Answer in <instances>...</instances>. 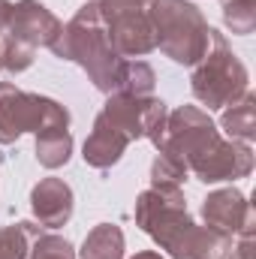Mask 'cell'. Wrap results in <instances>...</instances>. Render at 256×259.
<instances>
[{
	"instance_id": "obj_1",
	"label": "cell",
	"mask_w": 256,
	"mask_h": 259,
	"mask_svg": "<svg viewBox=\"0 0 256 259\" xmlns=\"http://www.w3.org/2000/svg\"><path fill=\"white\" fill-rule=\"evenodd\" d=\"M52 52L64 61H75L103 94H118L127 61L115 52L97 3H84L75 12V18L55 39Z\"/></svg>"
},
{
	"instance_id": "obj_2",
	"label": "cell",
	"mask_w": 256,
	"mask_h": 259,
	"mask_svg": "<svg viewBox=\"0 0 256 259\" xmlns=\"http://www.w3.org/2000/svg\"><path fill=\"white\" fill-rule=\"evenodd\" d=\"M148 15L154 24L157 46L175 64H199L214 42V30L208 27L205 15L184 0H151Z\"/></svg>"
},
{
	"instance_id": "obj_3",
	"label": "cell",
	"mask_w": 256,
	"mask_h": 259,
	"mask_svg": "<svg viewBox=\"0 0 256 259\" xmlns=\"http://www.w3.org/2000/svg\"><path fill=\"white\" fill-rule=\"evenodd\" d=\"M64 24L36 0H21L12 3L9 24L3 30V46H0V64L9 72H24L33 64V52L39 46H55L61 36Z\"/></svg>"
},
{
	"instance_id": "obj_4",
	"label": "cell",
	"mask_w": 256,
	"mask_h": 259,
	"mask_svg": "<svg viewBox=\"0 0 256 259\" xmlns=\"http://www.w3.org/2000/svg\"><path fill=\"white\" fill-rule=\"evenodd\" d=\"M190 88H193V97L199 103H205L208 109L232 106L247 94V69L226 49V42H223V36L217 30H214L211 52L199 61L196 72H193Z\"/></svg>"
},
{
	"instance_id": "obj_5",
	"label": "cell",
	"mask_w": 256,
	"mask_h": 259,
	"mask_svg": "<svg viewBox=\"0 0 256 259\" xmlns=\"http://www.w3.org/2000/svg\"><path fill=\"white\" fill-rule=\"evenodd\" d=\"M55 127H69V115L61 103L18 91L15 84H0V145L15 142L21 133H42Z\"/></svg>"
},
{
	"instance_id": "obj_6",
	"label": "cell",
	"mask_w": 256,
	"mask_h": 259,
	"mask_svg": "<svg viewBox=\"0 0 256 259\" xmlns=\"http://www.w3.org/2000/svg\"><path fill=\"white\" fill-rule=\"evenodd\" d=\"M217 139H220V130L214 127V121L202 109L181 106L178 112L166 115V124L157 133L154 145L160 148V157H169L184 169H190L193 160L205 154Z\"/></svg>"
},
{
	"instance_id": "obj_7",
	"label": "cell",
	"mask_w": 256,
	"mask_h": 259,
	"mask_svg": "<svg viewBox=\"0 0 256 259\" xmlns=\"http://www.w3.org/2000/svg\"><path fill=\"white\" fill-rule=\"evenodd\" d=\"M148 3L151 0H100L97 3L106 21L109 39L121 58H139L157 49Z\"/></svg>"
},
{
	"instance_id": "obj_8",
	"label": "cell",
	"mask_w": 256,
	"mask_h": 259,
	"mask_svg": "<svg viewBox=\"0 0 256 259\" xmlns=\"http://www.w3.org/2000/svg\"><path fill=\"white\" fill-rule=\"evenodd\" d=\"M136 223L163 247L172 250L178 244V238L193 226L190 214H187V202L181 190H145L136 202Z\"/></svg>"
},
{
	"instance_id": "obj_9",
	"label": "cell",
	"mask_w": 256,
	"mask_h": 259,
	"mask_svg": "<svg viewBox=\"0 0 256 259\" xmlns=\"http://www.w3.org/2000/svg\"><path fill=\"white\" fill-rule=\"evenodd\" d=\"M103 115H109V121L115 127H121L127 133V139H157V133L166 124V106L163 100L154 97H130V94H115Z\"/></svg>"
},
{
	"instance_id": "obj_10",
	"label": "cell",
	"mask_w": 256,
	"mask_h": 259,
	"mask_svg": "<svg viewBox=\"0 0 256 259\" xmlns=\"http://www.w3.org/2000/svg\"><path fill=\"white\" fill-rule=\"evenodd\" d=\"M253 169V154L247 145L235 142V139H217L205 154H199L190 163V169L199 181L205 184H217V181H235V178H244L250 175Z\"/></svg>"
},
{
	"instance_id": "obj_11",
	"label": "cell",
	"mask_w": 256,
	"mask_h": 259,
	"mask_svg": "<svg viewBox=\"0 0 256 259\" xmlns=\"http://www.w3.org/2000/svg\"><path fill=\"white\" fill-rule=\"evenodd\" d=\"M202 217L211 229L223 235H253V205L238 190H217L205 199Z\"/></svg>"
},
{
	"instance_id": "obj_12",
	"label": "cell",
	"mask_w": 256,
	"mask_h": 259,
	"mask_svg": "<svg viewBox=\"0 0 256 259\" xmlns=\"http://www.w3.org/2000/svg\"><path fill=\"white\" fill-rule=\"evenodd\" d=\"M127 145H130L127 133L121 127H115L109 121V115L100 112L97 121H94L91 136H88V142H84V163L94 166V169H109L112 163L121 160V154L127 151Z\"/></svg>"
},
{
	"instance_id": "obj_13",
	"label": "cell",
	"mask_w": 256,
	"mask_h": 259,
	"mask_svg": "<svg viewBox=\"0 0 256 259\" xmlns=\"http://www.w3.org/2000/svg\"><path fill=\"white\" fill-rule=\"evenodd\" d=\"M30 205H33V214L42 226L49 229H58L64 226L72 214V190L69 184H64L61 178H46L33 187L30 193Z\"/></svg>"
},
{
	"instance_id": "obj_14",
	"label": "cell",
	"mask_w": 256,
	"mask_h": 259,
	"mask_svg": "<svg viewBox=\"0 0 256 259\" xmlns=\"http://www.w3.org/2000/svg\"><path fill=\"white\" fill-rule=\"evenodd\" d=\"M229 247H232L229 235H223L211 226L193 223L169 253H172V259H226Z\"/></svg>"
},
{
	"instance_id": "obj_15",
	"label": "cell",
	"mask_w": 256,
	"mask_h": 259,
	"mask_svg": "<svg viewBox=\"0 0 256 259\" xmlns=\"http://www.w3.org/2000/svg\"><path fill=\"white\" fill-rule=\"evenodd\" d=\"M72 154V136L66 127H55V130H42L36 133V160L46 169H58L64 166Z\"/></svg>"
},
{
	"instance_id": "obj_16",
	"label": "cell",
	"mask_w": 256,
	"mask_h": 259,
	"mask_svg": "<svg viewBox=\"0 0 256 259\" xmlns=\"http://www.w3.org/2000/svg\"><path fill=\"white\" fill-rule=\"evenodd\" d=\"M220 124H223V130H226L232 139L250 142L256 136V100H253V94L247 91L238 103H232V106L223 112Z\"/></svg>"
},
{
	"instance_id": "obj_17",
	"label": "cell",
	"mask_w": 256,
	"mask_h": 259,
	"mask_svg": "<svg viewBox=\"0 0 256 259\" xmlns=\"http://www.w3.org/2000/svg\"><path fill=\"white\" fill-rule=\"evenodd\" d=\"M81 259H124V232L112 223L97 226L84 238Z\"/></svg>"
},
{
	"instance_id": "obj_18",
	"label": "cell",
	"mask_w": 256,
	"mask_h": 259,
	"mask_svg": "<svg viewBox=\"0 0 256 259\" xmlns=\"http://www.w3.org/2000/svg\"><path fill=\"white\" fill-rule=\"evenodd\" d=\"M39 232L30 223H18V226H3L0 229V259H27L30 253V241Z\"/></svg>"
},
{
	"instance_id": "obj_19",
	"label": "cell",
	"mask_w": 256,
	"mask_h": 259,
	"mask_svg": "<svg viewBox=\"0 0 256 259\" xmlns=\"http://www.w3.org/2000/svg\"><path fill=\"white\" fill-rule=\"evenodd\" d=\"M223 21L232 33L247 36L256 27V0H223Z\"/></svg>"
},
{
	"instance_id": "obj_20",
	"label": "cell",
	"mask_w": 256,
	"mask_h": 259,
	"mask_svg": "<svg viewBox=\"0 0 256 259\" xmlns=\"http://www.w3.org/2000/svg\"><path fill=\"white\" fill-rule=\"evenodd\" d=\"M154 81H157V75H154V69H151L148 64H142V61H127L124 75H121V88H118V94L148 97V94L154 91Z\"/></svg>"
},
{
	"instance_id": "obj_21",
	"label": "cell",
	"mask_w": 256,
	"mask_h": 259,
	"mask_svg": "<svg viewBox=\"0 0 256 259\" xmlns=\"http://www.w3.org/2000/svg\"><path fill=\"white\" fill-rule=\"evenodd\" d=\"M151 181H154V190H181V184L187 181V169L169 157H157L154 166H151Z\"/></svg>"
},
{
	"instance_id": "obj_22",
	"label": "cell",
	"mask_w": 256,
	"mask_h": 259,
	"mask_svg": "<svg viewBox=\"0 0 256 259\" xmlns=\"http://www.w3.org/2000/svg\"><path fill=\"white\" fill-rule=\"evenodd\" d=\"M27 259H75V253L61 235H36Z\"/></svg>"
},
{
	"instance_id": "obj_23",
	"label": "cell",
	"mask_w": 256,
	"mask_h": 259,
	"mask_svg": "<svg viewBox=\"0 0 256 259\" xmlns=\"http://www.w3.org/2000/svg\"><path fill=\"white\" fill-rule=\"evenodd\" d=\"M232 259H256V253H253V235H241L238 247L232 250Z\"/></svg>"
},
{
	"instance_id": "obj_24",
	"label": "cell",
	"mask_w": 256,
	"mask_h": 259,
	"mask_svg": "<svg viewBox=\"0 0 256 259\" xmlns=\"http://www.w3.org/2000/svg\"><path fill=\"white\" fill-rule=\"evenodd\" d=\"M9 15H12V3H9V0H0V33L6 30V24H9Z\"/></svg>"
},
{
	"instance_id": "obj_25",
	"label": "cell",
	"mask_w": 256,
	"mask_h": 259,
	"mask_svg": "<svg viewBox=\"0 0 256 259\" xmlns=\"http://www.w3.org/2000/svg\"><path fill=\"white\" fill-rule=\"evenodd\" d=\"M133 259H163L160 253H154V250H145V253H136Z\"/></svg>"
},
{
	"instance_id": "obj_26",
	"label": "cell",
	"mask_w": 256,
	"mask_h": 259,
	"mask_svg": "<svg viewBox=\"0 0 256 259\" xmlns=\"http://www.w3.org/2000/svg\"><path fill=\"white\" fill-rule=\"evenodd\" d=\"M0 66H3V64H0Z\"/></svg>"
}]
</instances>
